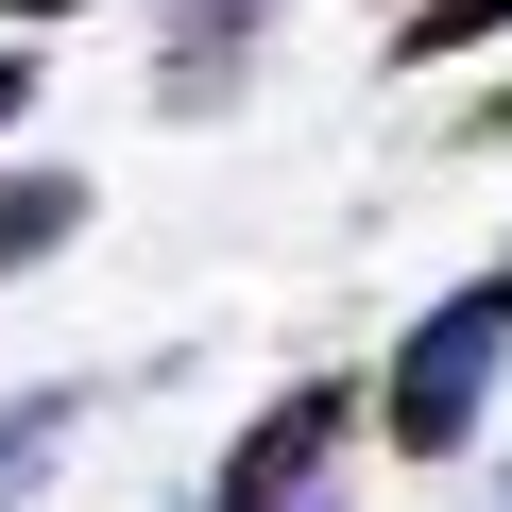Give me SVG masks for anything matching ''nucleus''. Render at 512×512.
<instances>
[{
    "instance_id": "obj_1",
    "label": "nucleus",
    "mask_w": 512,
    "mask_h": 512,
    "mask_svg": "<svg viewBox=\"0 0 512 512\" xmlns=\"http://www.w3.org/2000/svg\"><path fill=\"white\" fill-rule=\"evenodd\" d=\"M495 359H512V274L444 291V308L393 342V376L359 393V427H393V461H461V444H478V410H495Z\"/></svg>"
},
{
    "instance_id": "obj_2",
    "label": "nucleus",
    "mask_w": 512,
    "mask_h": 512,
    "mask_svg": "<svg viewBox=\"0 0 512 512\" xmlns=\"http://www.w3.org/2000/svg\"><path fill=\"white\" fill-rule=\"evenodd\" d=\"M342 444H359V376H291L274 410L222 444L205 512H291V495H325V461H342Z\"/></svg>"
},
{
    "instance_id": "obj_3",
    "label": "nucleus",
    "mask_w": 512,
    "mask_h": 512,
    "mask_svg": "<svg viewBox=\"0 0 512 512\" xmlns=\"http://www.w3.org/2000/svg\"><path fill=\"white\" fill-rule=\"evenodd\" d=\"M274 52V18L256 0H188V35H171V69H154V103L171 120H205V103H239V69Z\"/></svg>"
},
{
    "instance_id": "obj_4",
    "label": "nucleus",
    "mask_w": 512,
    "mask_h": 512,
    "mask_svg": "<svg viewBox=\"0 0 512 512\" xmlns=\"http://www.w3.org/2000/svg\"><path fill=\"white\" fill-rule=\"evenodd\" d=\"M69 239H86V171H0V274H35Z\"/></svg>"
},
{
    "instance_id": "obj_5",
    "label": "nucleus",
    "mask_w": 512,
    "mask_h": 512,
    "mask_svg": "<svg viewBox=\"0 0 512 512\" xmlns=\"http://www.w3.org/2000/svg\"><path fill=\"white\" fill-rule=\"evenodd\" d=\"M478 35H512V0H393V69H444Z\"/></svg>"
},
{
    "instance_id": "obj_6",
    "label": "nucleus",
    "mask_w": 512,
    "mask_h": 512,
    "mask_svg": "<svg viewBox=\"0 0 512 512\" xmlns=\"http://www.w3.org/2000/svg\"><path fill=\"white\" fill-rule=\"evenodd\" d=\"M86 427V393H18V410H0V495H35V461Z\"/></svg>"
},
{
    "instance_id": "obj_7",
    "label": "nucleus",
    "mask_w": 512,
    "mask_h": 512,
    "mask_svg": "<svg viewBox=\"0 0 512 512\" xmlns=\"http://www.w3.org/2000/svg\"><path fill=\"white\" fill-rule=\"evenodd\" d=\"M18 120H35V69H18V52H0V137H18Z\"/></svg>"
},
{
    "instance_id": "obj_8",
    "label": "nucleus",
    "mask_w": 512,
    "mask_h": 512,
    "mask_svg": "<svg viewBox=\"0 0 512 512\" xmlns=\"http://www.w3.org/2000/svg\"><path fill=\"white\" fill-rule=\"evenodd\" d=\"M478 137H495V154H512V86H495V103H478Z\"/></svg>"
},
{
    "instance_id": "obj_9",
    "label": "nucleus",
    "mask_w": 512,
    "mask_h": 512,
    "mask_svg": "<svg viewBox=\"0 0 512 512\" xmlns=\"http://www.w3.org/2000/svg\"><path fill=\"white\" fill-rule=\"evenodd\" d=\"M0 18H86V0H0Z\"/></svg>"
},
{
    "instance_id": "obj_10",
    "label": "nucleus",
    "mask_w": 512,
    "mask_h": 512,
    "mask_svg": "<svg viewBox=\"0 0 512 512\" xmlns=\"http://www.w3.org/2000/svg\"><path fill=\"white\" fill-rule=\"evenodd\" d=\"M291 512H325V495H291Z\"/></svg>"
},
{
    "instance_id": "obj_11",
    "label": "nucleus",
    "mask_w": 512,
    "mask_h": 512,
    "mask_svg": "<svg viewBox=\"0 0 512 512\" xmlns=\"http://www.w3.org/2000/svg\"><path fill=\"white\" fill-rule=\"evenodd\" d=\"M495 274H512V256H495Z\"/></svg>"
}]
</instances>
